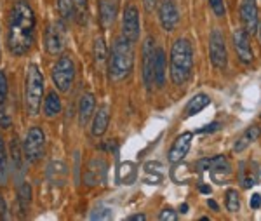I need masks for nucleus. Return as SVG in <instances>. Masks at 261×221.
Here are the masks:
<instances>
[{"instance_id":"obj_1","label":"nucleus","mask_w":261,"mask_h":221,"mask_svg":"<svg viewBox=\"0 0 261 221\" xmlns=\"http://www.w3.org/2000/svg\"><path fill=\"white\" fill-rule=\"evenodd\" d=\"M35 28L37 19L30 4L24 0L16 2L11 11L9 30H7V45L12 54L23 56L32 49L35 42Z\"/></svg>"},{"instance_id":"obj_32","label":"nucleus","mask_w":261,"mask_h":221,"mask_svg":"<svg viewBox=\"0 0 261 221\" xmlns=\"http://www.w3.org/2000/svg\"><path fill=\"white\" fill-rule=\"evenodd\" d=\"M11 155H12V162L18 169H21L23 165H21V150H19V144H18V139L12 138L11 141Z\"/></svg>"},{"instance_id":"obj_44","label":"nucleus","mask_w":261,"mask_h":221,"mask_svg":"<svg viewBox=\"0 0 261 221\" xmlns=\"http://www.w3.org/2000/svg\"><path fill=\"white\" fill-rule=\"evenodd\" d=\"M200 192H202V193H211V186H207V185H200Z\"/></svg>"},{"instance_id":"obj_4","label":"nucleus","mask_w":261,"mask_h":221,"mask_svg":"<svg viewBox=\"0 0 261 221\" xmlns=\"http://www.w3.org/2000/svg\"><path fill=\"white\" fill-rule=\"evenodd\" d=\"M44 96V77L37 65H30L24 79V108L30 115H37Z\"/></svg>"},{"instance_id":"obj_18","label":"nucleus","mask_w":261,"mask_h":221,"mask_svg":"<svg viewBox=\"0 0 261 221\" xmlns=\"http://www.w3.org/2000/svg\"><path fill=\"white\" fill-rule=\"evenodd\" d=\"M108 124H110V108L107 105H103L101 108H98V113H96L94 120H92V134L103 136L107 133Z\"/></svg>"},{"instance_id":"obj_38","label":"nucleus","mask_w":261,"mask_h":221,"mask_svg":"<svg viewBox=\"0 0 261 221\" xmlns=\"http://www.w3.org/2000/svg\"><path fill=\"white\" fill-rule=\"evenodd\" d=\"M176 219H178V214L172 209H169V207L161 211V221H176Z\"/></svg>"},{"instance_id":"obj_41","label":"nucleus","mask_w":261,"mask_h":221,"mask_svg":"<svg viewBox=\"0 0 261 221\" xmlns=\"http://www.w3.org/2000/svg\"><path fill=\"white\" fill-rule=\"evenodd\" d=\"M155 2L157 0H145V7H146V11H151L155 7Z\"/></svg>"},{"instance_id":"obj_9","label":"nucleus","mask_w":261,"mask_h":221,"mask_svg":"<svg viewBox=\"0 0 261 221\" xmlns=\"http://www.w3.org/2000/svg\"><path fill=\"white\" fill-rule=\"evenodd\" d=\"M143 56V80H145V86L151 87L153 84V68H155V56H157V47H155V40L148 37L143 42L141 49Z\"/></svg>"},{"instance_id":"obj_10","label":"nucleus","mask_w":261,"mask_h":221,"mask_svg":"<svg viewBox=\"0 0 261 221\" xmlns=\"http://www.w3.org/2000/svg\"><path fill=\"white\" fill-rule=\"evenodd\" d=\"M140 32H141V24H140V14L138 9L134 6H127L122 16V33L127 40H130L134 44L140 39Z\"/></svg>"},{"instance_id":"obj_45","label":"nucleus","mask_w":261,"mask_h":221,"mask_svg":"<svg viewBox=\"0 0 261 221\" xmlns=\"http://www.w3.org/2000/svg\"><path fill=\"white\" fill-rule=\"evenodd\" d=\"M179 211L181 212H188V206H187V204H183V206L179 207Z\"/></svg>"},{"instance_id":"obj_28","label":"nucleus","mask_w":261,"mask_h":221,"mask_svg":"<svg viewBox=\"0 0 261 221\" xmlns=\"http://www.w3.org/2000/svg\"><path fill=\"white\" fill-rule=\"evenodd\" d=\"M226 209L230 212H237L241 209V199H239L237 190H228L226 192Z\"/></svg>"},{"instance_id":"obj_5","label":"nucleus","mask_w":261,"mask_h":221,"mask_svg":"<svg viewBox=\"0 0 261 221\" xmlns=\"http://www.w3.org/2000/svg\"><path fill=\"white\" fill-rule=\"evenodd\" d=\"M44 146H45V136L44 131L40 127H32L24 136L23 141V154L27 162H37L40 160V157L44 155Z\"/></svg>"},{"instance_id":"obj_15","label":"nucleus","mask_w":261,"mask_h":221,"mask_svg":"<svg viewBox=\"0 0 261 221\" xmlns=\"http://www.w3.org/2000/svg\"><path fill=\"white\" fill-rule=\"evenodd\" d=\"M192 138H193L192 133H183L176 138V141L172 143V146L169 150V162L178 164L187 157L188 150H190V146H192Z\"/></svg>"},{"instance_id":"obj_39","label":"nucleus","mask_w":261,"mask_h":221,"mask_svg":"<svg viewBox=\"0 0 261 221\" xmlns=\"http://www.w3.org/2000/svg\"><path fill=\"white\" fill-rule=\"evenodd\" d=\"M218 129H220V124H218V122H214V124H211V126L202 127V129H199L197 133H214V131H218Z\"/></svg>"},{"instance_id":"obj_24","label":"nucleus","mask_w":261,"mask_h":221,"mask_svg":"<svg viewBox=\"0 0 261 221\" xmlns=\"http://www.w3.org/2000/svg\"><path fill=\"white\" fill-rule=\"evenodd\" d=\"M44 112L47 117H56L61 112V100L56 92H49L44 101Z\"/></svg>"},{"instance_id":"obj_20","label":"nucleus","mask_w":261,"mask_h":221,"mask_svg":"<svg viewBox=\"0 0 261 221\" xmlns=\"http://www.w3.org/2000/svg\"><path fill=\"white\" fill-rule=\"evenodd\" d=\"M153 80L159 87H162L164 82H166V54H164L162 49H157V56H155Z\"/></svg>"},{"instance_id":"obj_27","label":"nucleus","mask_w":261,"mask_h":221,"mask_svg":"<svg viewBox=\"0 0 261 221\" xmlns=\"http://www.w3.org/2000/svg\"><path fill=\"white\" fill-rule=\"evenodd\" d=\"M94 58L98 65H103L105 59H107V44H105L103 37H98L94 40Z\"/></svg>"},{"instance_id":"obj_11","label":"nucleus","mask_w":261,"mask_h":221,"mask_svg":"<svg viewBox=\"0 0 261 221\" xmlns=\"http://www.w3.org/2000/svg\"><path fill=\"white\" fill-rule=\"evenodd\" d=\"M159 19L166 32H172L179 21V12L176 0H161L159 4Z\"/></svg>"},{"instance_id":"obj_36","label":"nucleus","mask_w":261,"mask_h":221,"mask_svg":"<svg viewBox=\"0 0 261 221\" xmlns=\"http://www.w3.org/2000/svg\"><path fill=\"white\" fill-rule=\"evenodd\" d=\"M209 4H211L214 14H216L218 18H223V16H225V4H223V0H209Z\"/></svg>"},{"instance_id":"obj_17","label":"nucleus","mask_w":261,"mask_h":221,"mask_svg":"<svg viewBox=\"0 0 261 221\" xmlns=\"http://www.w3.org/2000/svg\"><path fill=\"white\" fill-rule=\"evenodd\" d=\"M105 173H107V164H105V160L103 159H94L89 162V167H87L84 180H86L87 185H91V186L98 185V183L103 181Z\"/></svg>"},{"instance_id":"obj_14","label":"nucleus","mask_w":261,"mask_h":221,"mask_svg":"<svg viewBox=\"0 0 261 221\" xmlns=\"http://www.w3.org/2000/svg\"><path fill=\"white\" fill-rule=\"evenodd\" d=\"M241 18L246 33H256L258 30V7H256V0H242L241 6Z\"/></svg>"},{"instance_id":"obj_34","label":"nucleus","mask_w":261,"mask_h":221,"mask_svg":"<svg viewBox=\"0 0 261 221\" xmlns=\"http://www.w3.org/2000/svg\"><path fill=\"white\" fill-rule=\"evenodd\" d=\"M6 100H7V79L6 73L0 70V108L6 106Z\"/></svg>"},{"instance_id":"obj_40","label":"nucleus","mask_w":261,"mask_h":221,"mask_svg":"<svg viewBox=\"0 0 261 221\" xmlns=\"http://www.w3.org/2000/svg\"><path fill=\"white\" fill-rule=\"evenodd\" d=\"M259 206H261V195L254 193L251 197V207H252V209H259Z\"/></svg>"},{"instance_id":"obj_23","label":"nucleus","mask_w":261,"mask_h":221,"mask_svg":"<svg viewBox=\"0 0 261 221\" xmlns=\"http://www.w3.org/2000/svg\"><path fill=\"white\" fill-rule=\"evenodd\" d=\"M209 103H211V100H209L207 94H197L188 101L187 108H185V113H187V117H192V115H195V113H199L200 110H204Z\"/></svg>"},{"instance_id":"obj_37","label":"nucleus","mask_w":261,"mask_h":221,"mask_svg":"<svg viewBox=\"0 0 261 221\" xmlns=\"http://www.w3.org/2000/svg\"><path fill=\"white\" fill-rule=\"evenodd\" d=\"M0 127H4V129H9L11 127V117L9 113L6 112V108H0Z\"/></svg>"},{"instance_id":"obj_3","label":"nucleus","mask_w":261,"mask_h":221,"mask_svg":"<svg viewBox=\"0 0 261 221\" xmlns=\"http://www.w3.org/2000/svg\"><path fill=\"white\" fill-rule=\"evenodd\" d=\"M134 66V51L133 42L127 40L125 37H119L115 40L108 59V70H110V77L113 80H122L133 71Z\"/></svg>"},{"instance_id":"obj_35","label":"nucleus","mask_w":261,"mask_h":221,"mask_svg":"<svg viewBox=\"0 0 261 221\" xmlns=\"http://www.w3.org/2000/svg\"><path fill=\"white\" fill-rule=\"evenodd\" d=\"M96 211L98 212H92L91 214L92 219H110L113 216V212L110 209H107V207H98Z\"/></svg>"},{"instance_id":"obj_7","label":"nucleus","mask_w":261,"mask_h":221,"mask_svg":"<svg viewBox=\"0 0 261 221\" xmlns=\"http://www.w3.org/2000/svg\"><path fill=\"white\" fill-rule=\"evenodd\" d=\"M209 56H211V63L218 70H225L226 63H228V54H226L225 37H223L220 28H214L209 37Z\"/></svg>"},{"instance_id":"obj_22","label":"nucleus","mask_w":261,"mask_h":221,"mask_svg":"<svg viewBox=\"0 0 261 221\" xmlns=\"http://www.w3.org/2000/svg\"><path fill=\"white\" fill-rule=\"evenodd\" d=\"M261 136V129L258 126H251L249 129L246 131V133L242 134V138L239 139L237 143H235V148L233 150L235 152H242L246 146H249L251 143H254V141H258V138Z\"/></svg>"},{"instance_id":"obj_30","label":"nucleus","mask_w":261,"mask_h":221,"mask_svg":"<svg viewBox=\"0 0 261 221\" xmlns=\"http://www.w3.org/2000/svg\"><path fill=\"white\" fill-rule=\"evenodd\" d=\"M49 178H50V181L56 185V176L58 174H63V176H66V167L63 165L61 162H53L49 165Z\"/></svg>"},{"instance_id":"obj_8","label":"nucleus","mask_w":261,"mask_h":221,"mask_svg":"<svg viewBox=\"0 0 261 221\" xmlns=\"http://www.w3.org/2000/svg\"><path fill=\"white\" fill-rule=\"evenodd\" d=\"M66 44V27L63 21H53L45 32V49L49 54H60Z\"/></svg>"},{"instance_id":"obj_16","label":"nucleus","mask_w":261,"mask_h":221,"mask_svg":"<svg viewBox=\"0 0 261 221\" xmlns=\"http://www.w3.org/2000/svg\"><path fill=\"white\" fill-rule=\"evenodd\" d=\"M239 181L244 188H251L258 183V165L254 162H241L239 165Z\"/></svg>"},{"instance_id":"obj_33","label":"nucleus","mask_w":261,"mask_h":221,"mask_svg":"<svg viewBox=\"0 0 261 221\" xmlns=\"http://www.w3.org/2000/svg\"><path fill=\"white\" fill-rule=\"evenodd\" d=\"M75 7V18H86L87 16V0H71Z\"/></svg>"},{"instance_id":"obj_12","label":"nucleus","mask_w":261,"mask_h":221,"mask_svg":"<svg viewBox=\"0 0 261 221\" xmlns=\"http://www.w3.org/2000/svg\"><path fill=\"white\" fill-rule=\"evenodd\" d=\"M197 169H199V171H209L213 174L214 180H218L220 174H225V176L230 174V162L223 155H216V157H211V159L199 160V162H197Z\"/></svg>"},{"instance_id":"obj_2","label":"nucleus","mask_w":261,"mask_h":221,"mask_svg":"<svg viewBox=\"0 0 261 221\" xmlns=\"http://www.w3.org/2000/svg\"><path fill=\"white\" fill-rule=\"evenodd\" d=\"M193 70V49L187 39H178L171 49V79L176 86H183Z\"/></svg>"},{"instance_id":"obj_21","label":"nucleus","mask_w":261,"mask_h":221,"mask_svg":"<svg viewBox=\"0 0 261 221\" xmlns=\"http://www.w3.org/2000/svg\"><path fill=\"white\" fill-rule=\"evenodd\" d=\"M99 14H101V21H103L105 27H110L117 16V4L112 2V0H101Z\"/></svg>"},{"instance_id":"obj_13","label":"nucleus","mask_w":261,"mask_h":221,"mask_svg":"<svg viewBox=\"0 0 261 221\" xmlns=\"http://www.w3.org/2000/svg\"><path fill=\"white\" fill-rule=\"evenodd\" d=\"M233 47L237 51V56L242 63L249 65V63L254 59V54H252L251 49V42H249V33H246L244 28H237L233 32Z\"/></svg>"},{"instance_id":"obj_29","label":"nucleus","mask_w":261,"mask_h":221,"mask_svg":"<svg viewBox=\"0 0 261 221\" xmlns=\"http://www.w3.org/2000/svg\"><path fill=\"white\" fill-rule=\"evenodd\" d=\"M30 197H32L30 185H21L19 186V206L23 211H27L28 206H30Z\"/></svg>"},{"instance_id":"obj_46","label":"nucleus","mask_w":261,"mask_h":221,"mask_svg":"<svg viewBox=\"0 0 261 221\" xmlns=\"http://www.w3.org/2000/svg\"><path fill=\"white\" fill-rule=\"evenodd\" d=\"M256 32H258V37H259V40H261V24H258V30H256Z\"/></svg>"},{"instance_id":"obj_31","label":"nucleus","mask_w":261,"mask_h":221,"mask_svg":"<svg viewBox=\"0 0 261 221\" xmlns=\"http://www.w3.org/2000/svg\"><path fill=\"white\" fill-rule=\"evenodd\" d=\"M7 174V157H6V146H4V139L0 138V181L6 180Z\"/></svg>"},{"instance_id":"obj_26","label":"nucleus","mask_w":261,"mask_h":221,"mask_svg":"<svg viewBox=\"0 0 261 221\" xmlns=\"http://www.w3.org/2000/svg\"><path fill=\"white\" fill-rule=\"evenodd\" d=\"M58 11L63 19H75V7L71 0H58Z\"/></svg>"},{"instance_id":"obj_25","label":"nucleus","mask_w":261,"mask_h":221,"mask_svg":"<svg viewBox=\"0 0 261 221\" xmlns=\"http://www.w3.org/2000/svg\"><path fill=\"white\" fill-rule=\"evenodd\" d=\"M134 180H136V169L130 162H125L120 165L119 169V181L125 183V185H130Z\"/></svg>"},{"instance_id":"obj_43","label":"nucleus","mask_w":261,"mask_h":221,"mask_svg":"<svg viewBox=\"0 0 261 221\" xmlns=\"http://www.w3.org/2000/svg\"><path fill=\"white\" fill-rule=\"evenodd\" d=\"M207 206L211 207V209H214V211H220V206H218L214 201H207Z\"/></svg>"},{"instance_id":"obj_19","label":"nucleus","mask_w":261,"mask_h":221,"mask_svg":"<svg viewBox=\"0 0 261 221\" xmlns=\"http://www.w3.org/2000/svg\"><path fill=\"white\" fill-rule=\"evenodd\" d=\"M94 106L96 101L92 94H84L81 97V103H79V122H81V126H86L89 122L91 115L94 113Z\"/></svg>"},{"instance_id":"obj_6","label":"nucleus","mask_w":261,"mask_h":221,"mask_svg":"<svg viewBox=\"0 0 261 221\" xmlns=\"http://www.w3.org/2000/svg\"><path fill=\"white\" fill-rule=\"evenodd\" d=\"M53 80L61 92L70 91L75 80V63L70 56H61L53 68Z\"/></svg>"},{"instance_id":"obj_42","label":"nucleus","mask_w":261,"mask_h":221,"mask_svg":"<svg viewBox=\"0 0 261 221\" xmlns=\"http://www.w3.org/2000/svg\"><path fill=\"white\" fill-rule=\"evenodd\" d=\"M129 219L130 221H143V219H146V216L145 214H134V216H130Z\"/></svg>"}]
</instances>
